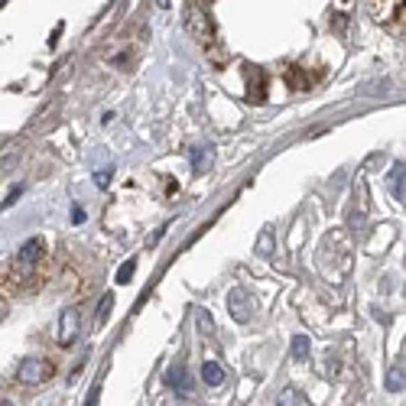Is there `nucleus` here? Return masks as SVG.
<instances>
[{
    "instance_id": "nucleus-1",
    "label": "nucleus",
    "mask_w": 406,
    "mask_h": 406,
    "mask_svg": "<svg viewBox=\"0 0 406 406\" xmlns=\"http://www.w3.org/2000/svg\"><path fill=\"white\" fill-rule=\"evenodd\" d=\"M189 27L195 29V39H199L202 46L211 52V56H218L215 46H211V33L218 36V27L215 20H211V13H208V3H189ZM221 62V59H218Z\"/></svg>"
},
{
    "instance_id": "nucleus-2",
    "label": "nucleus",
    "mask_w": 406,
    "mask_h": 406,
    "mask_svg": "<svg viewBox=\"0 0 406 406\" xmlns=\"http://www.w3.org/2000/svg\"><path fill=\"white\" fill-rule=\"evenodd\" d=\"M52 374H56V364H52V361L27 358L23 364H20V370H17V380L20 384H46Z\"/></svg>"
},
{
    "instance_id": "nucleus-3",
    "label": "nucleus",
    "mask_w": 406,
    "mask_h": 406,
    "mask_svg": "<svg viewBox=\"0 0 406 406\" xmlns=\"http://www.w3.org/2000/svg\"><path fill=\"white\" fill-rule=\"evenodd\" d=\"M43 254H46V241H43V237H29L27 244L13 254V273H23L29 266H36L39 260H43Z\"/></svg>"
},
{
    "instance_id": "nucleus-4",
    "label": "nucleus",
    "mask_w": 406,
    "mask_h": 406,
    "mask_svg": "<svg viewBox=\"0 0 406 406\" xmlns=\"http://www.w3.org/2000/svg\"><path fill=\"white\" fill-rule=\"evenodd\" d=\"M78 331H82V319H78V309L75 306H68L62 312V319H59V345L62 348H72L78 338Z\"/></svg>"
},
{
    "instance_id": "nucleus-5",
    "label": "nucleus",
    "mask_w": 406,
    "mask_h": 406,
    "mask_svg": "<svg viewBox=\"0 0 406 406\" xmlns=\"http://www.w3.org/2000/svg\"><path fill=\"white\" fill-rule=\"evenodd\" d=\"M163 387H170V390H176L179 397H189L192 393V380H189V370L186 368H170L166 370V377H163Z\"/></svg>"
},
{
    "instance_id": "nucleus-6",
    "label": "nucleus",
    "mask_w": 406,
    "mask_h": 406,
    "mask_svg": "<svg viewBox=\"0 0 406 406\" xmlns=\"http://www.w3.org/2000/svg\"><path fill=\"white\" fill-rule=\"evenodd\" d=\"M286 82H290V88L306 91V88H312L319 82V75H315V72H303V68H290V72H286Z\"/></svg>"
},
{
    "instance_id": "nucleus-7",
    "label": "nucleus",
    "mask_w": 406,
    "mask_h": 406,
    "mask_svg": "<svg viewBox=\"0 0 406 406\" xmlns=\"http://www.w3.org/2000/svg\"><path fill=\"white\" fill-rule=\"evenodd\" d=\"M390 192L397 195V202L406 199V163H397L390 170Z\"/></svg>"
},
{
    "instance_id": "nucleus-8",
    "label": "nucleus",
    "mask_w": 406,
    "mask_h": 406,
    "mask_svg": "<svg viewBox=\"0 0 406 406\" xmlns=\"http://www.w3.org/2000/svg\"><path fill=\"white\" fill-rule=\"evenodd\" d=\"M202 380H205L208 387H221L225 384V368L218 361H205L202 364Z\"/></svg>"
},
{
    "instance_id": "nucleus-9",
    "label": "nucleus",
    "mask_w": 406,
    "mask_h": 406,
    "mask_svg": "<svg viewBox=\"0 0 406 406\" xmlns=\"http://www.w3.org/2000/svg\"><path fill=\"white\" fill-rule=\"evenodd\" d=\"M293 358L296 361L309 358V338H306V335H296V338H293Z\"/></svg>"
},
{
    "instance_id": "nucleus-10",
    "label": "nucleus",
    "mask_w": 406,
    "mask_h": 406,
    "mask_svg": "<svg viewBox=\"0 0 406 406\" xmlns=\"http://www.w3.org/2000/svg\"><path fill=\"white\" fill-rule=\"evenodd\" d=\"M393 29H397L400 36H406V0L397 3V10H393Z\"/></svg>"
},
{
    "instance_id": "nucleus-11",
    "label": "nucleus",
    "mask_w": 406,
    "mask_h": 406,
    "mask_svg": "<svg viewBox=\"0 0 406 406\" xmlns=\"http://www.w3.org/2000/svg\"><path fill=\"white\" fill-rule=\"evenodd\" d=\"M299 403H303V393H299V390L286 387L283 393H280V406H299Z\"/></svg>"
},
{
    "instance_id": "nucleus-12",
    "label": "nucleus",
    "mask_w": 406,
    "mask_h": 406,
    "mask_svg": "<svg viewBox=\"0 0 406 406\" xmlns=\"http://www.w3.org/2000/svg\"><path fill=\"white\" fill-rule=\"evenodd\" d=\"M133 270H137V260H127V264L117 270V283H130V276H133Z\"/></svg>"
},
{
    "instance_id": "nucleus-13",
    "label": "nucleus",
    "mask_w": 406,
    "mask_h": 406,
    "mask_svg": "<svg viewBox=\"0 0 406 406\" xmlns=\"http://www.w3.org/2000/svg\"><path fill=\"white\" fill-rule=\"evenodd\" d=\"M273 250V231L266 227L264 234H260V244H257V254H270Z\"/></svg>"
},
{
    "instance_id": "nucleus-14",
    "label": "nucleus",
    "mask_w": 406,
    "mask_h": 406,
    "mask_svg": "<svg viewBox=\"0 0 406 406\" xmlns=\"http://www.w3.org/2000/svg\"><path fill=\"white\" fill-rule=\"evenodd\" d=\"M111 306H114V296L107 293L101 299V306H98V325H104V319H107V312H111Z\"/></svg>"
},
{
    "instance_id": "nucleus-15",
    "label": "nucleus",
    "mask_w": 406,
    "mask_h": 406,
    "mask_svg": "<svg viewBox=\"0 0 406 406\" xmlns=\"http://www.w3.org/2000/svg\"><path fill=\"white\" fill-rule=\"evenodd\" d=\"M403 384H406V377L400 374L397 368L390 370V377H387V390H403Z\"/></svg>"
},
{
    "instance_id": "nucleus-16",
    "label": "nucleus",
    "mask_w": 406,
    "mask_h": 406,
    "mask_svg": "<svg viewBox=\"0 0 406 406\" xmlns=\"http://www.w3.org/2000/svg\"><path fill=\"white\" fill-rule=\"evenodd\" d=\"M208 146H199V150H195V170H205V160H208Z\"/></svg>"
},
{
    "instance_id": "nucleus-17",
    "label": "nucleus",
    "mask_w": 406,
    "mask_h": 406,
    "mask_svg": "<svg viewBox=\"0 0 406 406\" xmlns=\"http://www.w3.org/2000/svg\"><path fill=\"white\" fill-rule=\"evenodd\" d=\"M82 221H85V211L78 205H72V225H82Z\"/></svg>"
},
{
    "instance_id": "nucleus-18",
    "label": "nucleus",
    "mask_w": 406,
    "mask_h": 406,
    "mask_svg": "<svg viewBox=\"0 0 406 406\" xmlns=\"http://www.w3.org/2000/svg\"><path fill=\"white\" fill-rule=\"evenodd\" d=\"M95 179H98V186H107V179H111V170H101V172H95Z\"/></svg>"
},
{
    "instance_id": "nucleus-19",
    "label": "nucleus",
    "mask_w": 406,
    "mask_h": 406,
    "mask_svg": "<svg viewBox=\"0 0 406 406\" xmlns=\"http://www.w3.org/2000/svg\"><path fill=\"white\" fill-rule=\"evenodd\" d=\"M0 406H13V403H7V400H3V403H0Z\"/></svg>"
}]
</instances>
